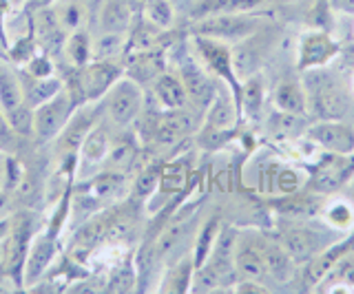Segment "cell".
Instances as JSON below:
<instances>
[{
  "mask_svg": "<svg viewBox=\"0 0 354 294\" xmlns=\"http://www.w3.org/2000/svg\"><path fill=\"white\" fill-rule=\"evenodd\" d=\"M129 34H113V31H100L93 38V60H122L127 53Z\"/></svg>",
  "mask_w": 354,
  "mask_h": 294,
  "instance_id": "obj_29",
  "label": "cell"
},
{
  "mask_svg": "<svg viewBox=\"0 0 354 294\" xmlns=\"http://www.w3.org/2000/svg\"><path fill=\"white\" fill-rule=\"evenodd\" d=\"M100 104H102V115L111 126L115 130H127L140 122L144 108H147V95H144L142 84L129 75H122L100 100Z\"/></svg>",
  "mask_w": 354,
  "mask_h": 294,
  "instance_id": "obj_2",
  "label": "cell"
},
{
  "mask_svg": "<svg viewBox=\"0 0 354 294\" xmlns=\"http://www.w3.org/2000/svg\"><path fill=\"white\" fill-rule=\"evenodd\" d=\"M263 100H266V84H263V75L254 73L250 78L241 80L239 86V95H237V104H239V113L254 122L261 115L263 108Z\"/></svg>",
  "mask_w": 354,
  "mask_h": 294,
  "instance_id": "obj_26",
  "label": "cell"
},
{
  "mask_svg": "<svg viewBox=\"0 0 354 294\" xmlns=\"http://www.w3.org/2000/svg\"><path fill=\"white\" fill-rule=\"evenodd\" d=\"M352 93H354V78H352Z\"/></svg>",
  "mask_w": 354,
  "mask_h": 294,
  "instance_id": "obj_44",
  "label": "cell"
},
{
  "mask_svg": "<svg viewBox=\"0 0 354 294\" xmlns=\"http://www.w3.org/2000/svg\"><path fill=\"white\" fill-rule=\"evenodd\" d=\"M330 7L337 9V12L354 16V0H330Z\"/></svg>",
  "mask_w": 354,
  "mask_h": 294,
  "instance_id": "obj_40",
  "label": "cell"
},
{
  "mask_svg": "<svg viewBox=\"0 0 354 294\" xmlns=\"http://www.w3.org/2000/svg\"><path fill=\"white\" fill-rule=\"evenodd\" d=\"M100 119H102V104L100 102H88V104L77 106L71 119L62 128V133L53 139L55 141V148H53L55 161L77 157V150H80L84 137L88 135V130H91Z\"/></svg>",
  "mask_w": 354,
  "mask_h": 294,
  "instance_id": "obj_7",
  "label": "cell"
},
{
  "mask_svg": "<svg viewBox=\"0 0 354 294\" xmlns=\"http://www.w3.org/2000/svg\"><path fill=\"white\" fill-rule=\"evenodd\" d=\"M199 126H202V119H199L197 108L191 104L182 108H160L158 115L147 122V139L155 146L171 148L199 130Z\"/></svg>",
  "mask_w": 354,
  "mask_h": 294,
  "instance_id": "obj_3",
  "label": "cell"
},
{
  "mask_svg": "<svg viewBox=\"0 0 354 294\" xmlns=\"http://www.w3.org/2000/svg\"><path fill=\"white\" fill-rule=\"evenodd\" d=\"M18 78L22 84L25 102L33 108H36L38 104H42L44 100H49L53 93H58L62 89V80L58 78V75H53V78H31V75L20 71Z\"/></svg>",
  "mask_w": 354,
  "mask_h": 294,
  "instance_id": "obj_28",
  "label": "cell"
},
{
  "mask_svg": "<svg viewBox=\"0 0 354 294\" xmlns=\"http://www.w3.org/2000/svg\"><path fill=\"white\" fill-rule=\"evenodd\" d=\"M354 175V153L352 155H339L328 153L317 166L310 177V186L317 193H335L343 184Z\"/></svg>",
  "mask_w": 354,
  "mask_h": 294,
  "instance_id": "obj_16",
  "label": "cell"
},
{
  "mask_svg": "<svg viewBox=\"0 0 354 294\" xmlns=\"http://www.w3.org/2000/svg\"><path fill=\"white\" fill-rule=\"evenodd\" d=\"M55 9V16H58V23L62 27L64 34H71V31L84 29L86 25V7L77 0H62Z\"/></svg>",
  "mask_w": 354,
  "mask_h": 294,
  "instance_id": "obj_34",
  "label": "cell"
},
{
  "mask_svg": "<svg viewBox=\"0 0 354 294\" xmlns=\"http://www.w3.org/2000/svg\"><path fill=\"white\" fill-rule=\"evenodd\" d=\"M308 102L321 119H341L348 111L346 91L335 80H317L313 93H308Z\"/></svg>",
  "mask_w": 354,
  "mask_h": 294,
  "instance_id": "obj_18",
  "label": "cell"
},
{
  "mask_svg": "<svg viewBox=\"0 0 354 294\" xmlns=\"http://www.w3.org/2000/svg\"><path fill=\"white\" fill-rule=\"evenodd\" d=\"M122 75H124V64L120 60H91L84 67H71V75L62 80V84L75 104L82 106L102 100Z\"/></svg>",
  "mask_w": 354,
  "mask_h": 294,
  "instance_id": "obj_1",
  "label": "cell"
},
{
  "mask_svg": "<svg viewBox=\"0 0 354 294\" xmlns=\"http://www.w3.org/2000/svg\"><path fill=\"white\" fill-rule=\"evenodd\" d=\"M36 215L29 210H18L11 215L9 237L5 244V261H3V275L9 277L20 290L22 288V268H25V259L29 253L31 239L36 235Z\"/></svg>",
  "mask_w": 354,
  "mask_h": 294,
  "instance_id": "obj_4",
  "label": "cell"
},
{
  "mask_svg": "<svg viewBox=\"0 0 354 294\" xmlns=\"http://www.w3.org/2000/svg\"><path fill=\"white\" fill-rule=\"evenodd\" d=\"M22 102H25V95H22L20 78L14 71L0 67V111L9 113Z\"/></svg>",
  "mask_w": 354,
  "mask_h": 294,
  "instance_id": "obj_32",
  "label": "cell"
},
{
  "mask_svg": "<svg viewBox=\"0 0 354 294\" xmlns=\"http://www.w3.org/2000/svg\"><path fill=\"white\" fill-rule=\"evenodd\" d=\"M277 242L283 246V250L292 257L295 264H308L324 250L330 248L332 239H328V233L319 231L315 226H308L292 219L277 237Z\"/></svg>",
  "mask_w": 354,
  "mask_h": 294,
  "instance_id": "obj_8",
  "label": "cell"
},
{
  "mask_svg": "<svg viewBox=\"0 0 354 294\" xmlns=\"http://www.w3.org/2000/svg\"><path fill=\"white\" fill-rule=\"evenodd\" d=\"M195 275V261L193 253H188L180 259H175L173 264H169L160 275L158 281V292H191V283Z\"/></svg>",
  "mask_w": 354,
  "mask_h": 294,
  "instance_id": "obj_23",
  "label": "cell"
},
{
  "mask_svg": "<svg viewBox=\"0 0 354 294\" xmlns=\"http://www.w3.org/2000/svg\"><path fill=\"white\" fill-rule=\"evenodd\" d=\"M177 75L184 82V89L188 93V102L195 106L197 111H206L208 104L213 102V97L219 91L217 78L210 73L204 62L195 56V51H184L180 58H177Z\"/></svg>",
  "mask_w": 354,
  "mask_h": 294,
  "instance_id": "obj_6",
  "label": "cell"
},
{
  "mask_svg": "<svg viewBox=\"0 0 354 294\" xmlns=\"http://www.w3.org/2000/svg\"><path fill=\"white\" fill-rule=\"evenodd\" d=\"M58 239L47 231H38L31 239L29 253L25 259V268H22V288L29 290L36 283L49 275V270L53 268L55 259H58Z\"/></svg>",
  "mask_w": 354,
  "mask_h": 294,
  "instance_id": "obj_12",
  "label": "cell"
},
{
  "mask_svg": "<svg viewBox=\"0 0 354 294\" xmlns=\"http://www.w3.org/2000/svg\"><path fill=\"white\" fill-rule=\"evenodd\" d=\"M235 268H237L239 279H250V281H263L266 279L263 235L237 233Z\"/></svg>",
  "mask_w": 354,
  "mask_h": 294,
  "instance_id": "obj_17",
  "label": "cell"
},
{
  "mask_svg": "<svg viewBox=\"0 0 354 294\" xmlns=\"http://www.w3.org/2000/svg\"><path fill=\"white\" fill-rule=\"evenodd\" d=\"M111 128L113 126H111L102 115V119L88 130V135L84 137L75 157V179H88L102 170L111 141H113V135H115Z\"/></svg>",
  "mask_w": 354,
  "mask_h": 294,
  "instance_id": "obj_11",
  "label": "cell"
},
{
  "mask_svg": "<svg viewBox=\"0 0 354 294\" xmlns=\"http://www.w3.org/2000/svg\"><path fill=\"white\" fill-rule=\"evenodd\" d=\"M75 108L77 104L71 93L64 89V84L58 93H53L49 100L33 108V137H36L38 144H49L58 137Z\"/></svg>",
  "mask_w": 354,
  "mask_h": 294,
  "instance_id": "obj_5",
  "label": "cell"
},
{
  "mask_svg": "<svg viewBox=\"0 0 354 294\" xmlns=\"http://www.w3.org/2000/svg\"><path fill=\"white\" fill-rule=\"evenodd\" d=\"M277 3H290V0H277Z\"/></svg>",
  "mask_w": 354,
  "mask_h": 294,
  "instance_id": "obj_42",
  "label": "cell"
},
{
  "mask_svg": "<svg viewBox=\"0 0 354 294\" xmlns=\"http://www.w3.org/2000/svg\"><path fill=\"white\" fill-rule=\"evenodd\" d=\"M60 53L71 67H84V64L91 62L93 60V38L86 31V27L66 34Z\"/></svg>",
  "mask_w": 354,
  "mask_h": 294,
  "instance_id": "obj_27",
  "label": "cell"
},
{
  "mask_svg": "<svg viewBox=\"0 0 354 294\" xmlns=\"http://www.w3.org/2000/svg\"><path fill=\"white\" fill-rule=\"evenodd\" d=\"M352 204H354V186H352Z\"/></svg>",
  "mask_w": 354,
  "mask_h": 294,
  "instance_id": "obj_43",
  "label": "cell"
},
{
  "mask_svg": "<svg viewBox=\"0 0 354 294\" xmlns=\"http://www.w3.org/2000/svg\"><path fill=\"white\" fill-rule=\"evenodd\" d=\"M270 31L259 29L257 34L243 38L235 45H230V56H232V69H235L237 80H246L250 75L259 73V67L263 58L268 56L270 49Z\"/></svg>",
  "mask_w": 354,
  "mask_h": 294,
  "instance_id": "obj_14",
  "label": "cell"
},
{
  "mask_svg": "<svg viewBox=\"0 0 354 294\" xmlns=\"http://www.w3.org/2000/svg\"><path fill=\"white\" fill-rule=\"evenodd\" d=\"M272 102L277 111H283V113L308 115L310 111L308 91L304 89V84L297 80H283L277 84L272 91Z\"/></svg>",
  "mask_w": 354,
  "mask_h": 294,
  "instance_id": "obj_25",
  "label": "cell"
},
{
  "mask_svg": "<svg viewBox=\"0 0 354 294\" xmlns=\"http://www.w3.org/2000/svg\"><path fill=\"white\" fill-rule=\"evenodd\" d=\"M191 49L195 51V56L204 62V67L213 73L217 80L226 82V86H228V89H232V93H235V97H237L241 82L237 80L235 69H232V56H230L228 42L193 34Z\"/></svg>",
  "mask_w": 354,
  "mask_h": 294,
  "instance_id": "obj_10",
  "label": "cell"
},
{
  "mask_svg": "<svg viewBox=\"0 0 354 294\" xmlns=\"http://www.w3.org/2000/svg\"><path fill=\"white\" fill-rule=\"evenodd\" d=\"M151 93L160 108H182L191 104L182 78L173 71H164L162 75H158L151 84Z\"/></svg>",
  "mask_w": 354,
  "mask_h": 294,
  "instance_id": "obj_21",
  "label": "cell"
},
{
  "mask_svg": "<svg viewBox=\"0 0 354 294\" xmlns=\"http://www.w3.org/2000/svg\"><path fill=\"white\" fill-rule=\"evenodd\" d=\"M263 261H266V279H272L277 283L290 281L295 275V261L286 253L283 246L277 242V237H263Z\"/></svg>",
  "mask_w": 354,
  "mask_h": 294,
  "instance_id": "obj_24",
  "label": "cell"
},
{
  "mask_svg": "<svg viewBox=\"0 0 354 294\" xmlns=\"http://www.w3.org/2000/svg\"><path fill=\"white\" fill-rule=\"evenodd\" d=\"M173 3H193V0H173Z\"/></svg>",
  "mask_w": 354,
  "mask_h": 294,
  "instance_id": "obj_41",
  "label": "cell"
},
{
  "mask_svg": "<svg viewBox=\"0 0 354 294\" xmlns=\"http://www.w3.org/2000/svg\"><path fill=\"white\" fill-rule=\"evenodd\" d=\"M339 53V42L328 31L310 29L299 40L297 67L301 71H319L330 64Z\"/></svg>",
  "mask_w": 354,
  "mask_h": 294,
  "instance_id": "obj_13",
  "label": "cell"
},
{
  "mask_svg": "<svg viewBox=\"0 0 354 294\" xmlns=\"http://www.w3.org/2000/svg\"><path fill=\"white\" fill-rule=\"evenodd\" d=\"M140 159V141L136 135H129L127 130H118L111 141L109 155L102 164V170L111 173H122V175H129V173L138 166Z\"/></svg>",
  "mask_w": 354,
  "mask_h": 294,
  "instance_id": "obj_19",
  "label": "cell"
},
{
  "mask_svg": "<svg viewBox=\"0 0 354 294\" xmlns=\"http://www.w3.org/2000/svg\"><path fill=\"white\" fill-rule=\"evenodd\" d=\"M133 0H102L97 14L100 31H113V34H129L133 27Z\"/></svg>",
  "mask_w": 354,
  "mask_h": 294,
  "instance_id": "obj_22",
  "label": "cell"
},
{
  "mask_svg": "<svg viewBox=\"0 0 354 294\" xmlns=\"http://www.w3.org/2000/svg\"><path fill=\"white\" fill-rule=\"evenodd\" d=\"M188 184V166L186 159H175L169 164L162 166V175H160V186L155 193H164V195H180L184 186Z\"/></svg>",
  "mask_w": 354,
  "mask_h": 294,
  "instance_id": "obj_31",
  "label": "cell"
},
{
  "mask_svg": "<svg viewBox=\"0 0 354 294\" xmlns=\"http://www.w3.org/2000/svg\"><path fill=\"white\" fill-rule=\"evenodd\" d=\"M22 73L31 75V78H53V75H58V69H55L49 53L40 49L36 56L22 64Z\"/></svg>",
  "mask_w": 354,
  "mask_h": 294,
  "instance_id": "obj_36",
  "label": "cell"
},
{
  "mask_svg": "<svg viewBox=\"0 0 354 294\" xmlns=\"http://www.w3.org/2000/svg\"><path fill=\"white\" fill-rule=\"evenodd\" d=\"M0 275H3V272H0Z\"/></svg>",
  "mask_w": 354,
  "mask_h": 294,
  "instance_id": "obj_45",
  "label": "cell"
},
{
  "mask_svg": "<svg viewBox=\"0 0 354 294\" xmlns=\"http://www.w3.org/2000/svg\"><path fill=\"white\" fill-rule=\"evenodd\" d=\"M259 29H261V23L248 14H215V16L195 20L193 34L215 38L221 42H228V45L232 42V45H235V42L257 34Z\"/></svg>",
  "mask_w": 354,
  "mask_h": 294,
  "instance_id": "obj_9",
  "label": "cell"
},
{
  "mask_svg": "<svg viewBox=\"0 0 354 294\" xmlns=\"http://www.w3.org/2000/svg\"><path fill=\"white\" fill-rule=\"evenodd\" d=\"M142 18L155 27L169 31L175 23V3L173 0H144Z\"/></svg>",
  "mask_w": 354,
  "mask_h": 294,
  "instance_id": "obj_33",
  "label": "cell"
},
{
  "mask_svg": "<svg viewBox=\"0 0 354 294\" xmlns=\"http://www.w3.org/2000/svg\"><path fill=\"white\" fill-rule=\"evenodd\" d=\"M304 119L306 115H292V113H283L274 108V113L268 117V128L279 137H297L299 130H306Z\"/></svg>",
  "mask_w": 354,
  "mask_h": 294,
  "instance_id": "obj_35",
  "label": "cell"
},
{
  "mask_svg": "<svg viewBox=\"0 0 354 294\" xmlns=\"http://www.w3.org/2000/svg\"><path fill=\"white\" fill-rule=\"evenodd\" d=\"M166 71V58L160 49H149V51H133L129 53L127 64H124V75L133 78L138 84L151 86L158 75Z\"/></svg>",
  "mask_w": 354,
  "mask_h": 294,
  "instance_id": "obj_20",
  "label": "cell"
},
{
  "mask_svg": "<svg viewBox=\"0 0 354 294\" xmlns=\"http://www.w3.org/2000/svg\"><path fill=\"white\" fill-rule=\"evenodd\" d=\"M9 226H11V215L0 217V272H3V261H5V244L9 237Z\"/></svg>",
  "mask_w": 354,
  "mask_h": 294,
  "instance_id": "obj_38",
  "label": "cell"
},
{
  "mask_svg": "<svg viewBox=\"0 0 354 294\" xmlns=\"http://www.w3.org/2000/svg\"><path fill=\"white\" fill-rule=\"evenodd\" d=\"M321 219H324L332 231L346 233L354 228V204L348 199H335L328 202L321 208Z\"/></svg>",
  "mask_w": 354,
  "mask_h": 294,
  "instance_id": "obj_30",
  "label": "cell"
},
{
  "mask_svg": "<svg viewBox=\"0 0 354 294\" xmlns=\"http://www.w3.org/2000/svg\"><path fill=\"white\" fill-rule=\"evenodd\" d=\"M274 182H277V188H279V193H283V195L297 193L299 188H301V184H304L301 175H299L295 168H281L279 173H277Z\"/></svg>",
  "mask_w": 354,
  "mask_h": 294,
  "instance_id": "obj_37",
  "label": "cell"
},
{
  "mask_svg": "<svg viewBox=\"0 0 354 294\" xmlns=\"http://www.w3.org/2000/svg\"><path fill=\"white\" fill-rule=\"evenodd\" d=\"M306 135L313 144L321 146L326 153L352 155L354 153V128L341 119H319L306 128Z\"/></svg>",
  "mask_w": 354,
  "mask_h": 294,
  "instance_id": "obj_15",
  "label": "cell"
},
{
  "mask_svg": "<svg viewBox=\"0 0 354 294\" xmlns=\"http://www.w3.org/2000/svg\"><path fill=\"white\" fill-rule=\"evenodd\" d=\"M14 130H11V126H9V122H7V117H5V113L0 111V146H9L11 144V139H14Z\"/></svg>",
  "mask_w": 354,
  "mask_h": 294,
  "instance_id": "obj_39",
  "label": "cell"
}]
</instances>
